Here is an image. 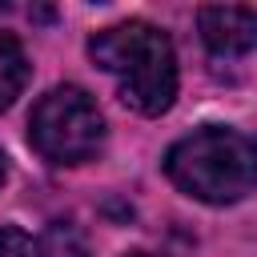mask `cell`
Masks as SVG:
<instances>
[{
	"label": "cell",
	"instance_id": "cell-7",
	"mask_svg": "<svg viewBox=\"0 0 257 257\" xmlns=\"http://www.w3.org/2000/svg\"><path fill=\"white\" fill-rule=\"evenodd\" d=\"M124 257H157V253H124Z\"/></svg>",
	"mask_w": 257,
	"mask_h": 257
},
{
	"label": "cell",
	"instance_id": "cell-1",
	"mask_svg": "<svg viewBox=\"0 0 257 257\" xmlns=\"http://www.w3.org/2000/svg\"><path fill=\"white\" fill-rule=\"evenodd\" d=\"M88 56L116 80V92L128 108L157 116L177 96V56L169 36L157 24L124 20L88 40Z\"/></svg>",
	"mask_w": 257,
	"mask_h": 257
},
{
	"label": "cell",
	"instance_id": "cell-4",
	"mask_svg": "<svg viewBox=\"0 0 257 257\" xmlns=\"http://www.w3.org/2000/svg\"><path fill=\"white\" fill-rule=\"evenodd\" d=\"M197 24H201V40L217 56H241L257 48V8L209 4L197 12Z\"/></svg>",
	"mask_w": 257,
	"mask_h": 257
},
{
	"label": "cell",
	"instance_id": "cell-3",
	"mask_svg": "<svg viewBox=\"0 0 257 257\" xmlns=\"http://www.w3.org/2000/svg\"><path fill=\"white\" fill-rule=\"evenodd\" d=\"M28 141L52 165H80L100 149L104 116L84 88L60 84L36 100L28 116Z\"/></svg>",
	"mask_w": 257,
	"mask_h": 257
},
{
	"label": "cell",
	"instance_id": "cell-6",
	"mask_svg": "<svg viewBox=\"0 0 257 257\" xmlns=\"http://www.w3.org/2000/svg\"><path fill=\"white\" fill-rule=\"evenodd\" d=\"M0 257H40V245L32 241V233L16 225H0Z\"/></svg>",
	"mask_w": 257,
	"mask_h": 257
},
{
	"label": "cell",
	"instance_id": "cell-5",
	"mask_svg": "<svg viewBox=\"0 0 257 257\" xmlns=\"http://www.w3.org/2000/svg\"><path fill=\"white\" fill-rule=\"evenodd\" d=\"M28 84V56L12 32H0V112L24 92Z\"/></svg>",
	"mask_w": 257,
	"mask_h": 257
},
{
	"label": "cell",
	"instance_id": "cell-2",
	"mask_svg": "<svg viewBox=\"0 0 257 257\" xmlns=\"http://www.w3.org/2000/svg\"><path fill=\"white\" fill-rule=\"evenodd\" d=\"M165 173L205 205H233L257 185V141L225 124H205L165 153Z\"/></svg>",
	"mask_w": 257,
	"mask_h": 257
},
{
	"label": "cell",
	"instance_id": "cell-8",
	"mask_svg": "<svg viewBox=\"0 0 257 257\" xmlns=\"http://www.w3.org/2000/svg\"><path fill=\"white\" fill-rule=\"evenodd\" d=\"M0 181H4V153H0Z\"/></svg>",
	"mask_w": 257,
	"mask_h": 257
}]
</instances>
